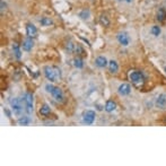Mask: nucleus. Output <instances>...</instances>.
Returning a JSON list of instances; mask_svg holds the SVG:
<instances>
[{
	"label": "nucleus",
	"mask_w": 166,
	"mask_h": 166,
	"mask_svg": "<svg viewBox=\"0 0 166 166\" xmlns=\"http://www.w3.org/2000/svg\"><path fill=\"white\" fill-rule=\"evenodd\" d=\"M44 75H45L46 79L50 82H59L62 77L61 75V70L58 67L53 66H46L44 68Z\"/></svg>",
	"instance_id": "1"
},
{
	"label": "nucleus",
	"mask_w": 166,
	"mask_h": 166,
	"mask_svg": "<svg viewBox=\"0 0 166 166\" xmlns=\"http://www.w3.org/2000/svg\"><path fill=\"white\" fill-rule=\"evenodd\" d=\"M128 76H129V79L131 80L135 87L140 88L145 84V76L139 70H130Z\"/></svg>",
	"instance_id": "2"
},
{
	"label": "nucleus",
	"mask_w": 166,
	"mask_h": 166,
	"mask_svg": "<svg viewBox=\"0 0 166 166\" xmlns=\"http://www.w3.org/2000/svg\"><path fill=\"white\" fill-rule=\"evenodd\" d=\"M45 91L48 93H50L52 95V97L55 98L57 102L59 103H62L64 100V92L61 91L59 87H55L53 85L51 84H46L45 85Z\"/></svg>",
	"instance_id": "3"
},
{
	"label": "nucleus",
	"mask_w": 166,
	"mask_h": 166,
	"mask_svg": "<svg viewBox=\"0 0 166 166\" xmlns=\"http://www.w3.org/2000/svg\"><path fill=\"white\" fill-rule=\"evenodd\" d=\"M95 118H96V113L95 111H92V110H87L83 113V122L85 124H93L94 121H95Z\"/></svg>",
	"instance_id": "4"
},
{
	"label": "nucleus",
	"mask_w": 166,
	"mask_h": 166,
	"mask_svg": "<svg viewBox=\"0 0 166 166\" xmlns=\"http://www.w3.org/2000/svg\"><path fill=\"white\" fill-rule=\"evenodd\" d=\"M24 103H25V109L27 114H32L33 113V95L31 93H26L24 95Z\"/></svg>",
	"instance_id": "5"
},
{
	"label": "nucleus",
	"mask_w": 166,
	"mask_h": 166,
	"mask_svg": "<svg viewBox=\"0 0 166 166\" xmlns=\"http://www.w3.org/2000/svg\"><path fill=\"white\" fill-rule=\"evenodd\" d=\"M10 105H12V109L15 114L17 115L21 114V110H23V105H21V100H18V98H12V102H10Z\"/></svg>",
	"instance_id": "6"
},
{
	"label": "nucleus",
	"mask_w": 166,
	"mask_h": 166,
	"mask_svg": "<svg viewBox=\"0 0 166 166\" xmlns=\"http://www.w3.org/2000/svg\"><path fill=\"white\" fill-rule=\"evenodd\" d=\"M116 39H118L119 43H120L121 45H123V46L129 45L130 37H129V35L126 33V32H121V33H119L118 36H116Z\"/></svg>",
	"instance_id": "7"
},
{
	"label": "nucleus",
	"mask_w": 166,
	"mask_h": 166,
	"mask_svg": "<svg viewBox=\"0 0 166 166\" xmlns=\"http://www.w3.org/2000/svg\"><path fill=\"white\" fill-rule=\"evenodd\" d=\"M118 93L120 94V95H122V96L129 95V94L131 93V87H130V85L126 84V83H124V84H121L118 88Z\"/></svg>",
	"instance_id": "8"
},
{
	"label": "nucleus",
	"mask_w": 166,
	"mask_h": 166,
	"mask_svg": "<svg viewBox=\"0 0 166 166\" xmlns=\"http://www.w3.org/2000/svg\"><path fill=\"white\" fill-rule=\"evenodd\" d=\"M156 106L158 109H166V94H160L156 98Z\"/></svg>",
	"instance_id": "9"
},
{
	"label": "nucleus",
	"mask_w": 166,
	"mask_h": 166,
	"mask_svg": "<svg viewBox=\"0 0 166 166\" xmlns=\"http://www.w3.org/2000/svg\"><path fill=\"white\" fill-rule=\"evenodd\" d=\"M26 34L28 37H36L37 36V28L33 24H27L26 26Z\"/></svg>",
	"instance_id": "10"
},
{
	"label": "nucleus",
	"mask_w": 166,
	"mask_h": 166,
	"mask_svg": "<svg viewBox=\"0 0 166 166\" xmlns=\"http://www.w3.org/2000/svg\"><path fill=\"white\" fill-rule=\"evenodd\" d=\"M34 46V42L32 37H27V39L25 40L24 42H23V50L26 52H30Z\"/></svg>",
	"instance_id": "11"
},
{
	"label": "nucleus",
	"mask_w": 166,
	"mask_h": 166,
	"mask_svg": "<svg viewBox=\"0 0 166 166\" xmlns=\"http://www.w3.org/2000/svg\"><path fill=\"white\" fill-rule=\"evenodd\" d=\"M95 64H96L98 68H105V67L107 66V60H106L105 57L100 55V57L96 58V60H95Z\"/></svg>",
	"instance_id": "12"
},
{
	"label": "nucleus",
	"mask_w": 166,
	"mask_h": 166,
	"mask_svg": "<svg viewBox=\"0 0 166 166\" xmlns=\"http://www.w3.org/2000/svg\"><path fill=\"white\" fill-rule=\"evenodd\" d=\"M157 21L159 23H164L166 21V9L165 8H159L157 12Z\"/></svg>",
	"instance_id": "13"
},
{
	"label": "nucleus",
	"mask_w": 166,
	"mask_h": 166,
	"mask_svg": "<svg viewBox=\"0 0 166 166\" xmlns=\"http://www.w3.org/2000/svg\"><path fill=\"white\" fill-rule=\"evenodd\" d=\"M116 109V104H115V102H113V101H107V102L105 103V106H104V110H105L106 112H109V113H111V112H113L114 110Z\"/></svg>",
	"instance_id": "14"
},
{
	"label": "nucleus",
	"mask_w": 166,
	"mask_h": 166,
	"mask_svg": "<svg viewBox=\"0 0 166 166\" xmlns=\"http://www.w3.org/2000/svg\"><path fill=\"white\" fill-rule=\"evenodd\" d=\"M109 69H110V71H111L112 74L118 73V70H119L118 62H116V61H114V60L109 61Z\"/></svg>",
	"instance_id": "15"
},
{
	"label": "nucleus",
	"mask_w": 166,
	"mask_h": 166,
	"mask_svg": "<svg viewBox=\"0 0 166 166\" xmlns=\"http://www.w3.org/2000/svg\"><path fill=\"white\" fill-rule=\"evenodd\" d=\"M50 113H51L50 106H49L48 104H43V105L41 106V109H40V114L43 115V116H46V115H49Z\"/></svg>",
	"instance_id": "16"
},
{
	"label": "nucleus",
	"mask_w": 166,
	"mask_h": 166,
	"mask_svg": "<svg viewBox=\"0 0 166 166\" xmlns=\"http://www.w3.org/2000/svg\"><path fill=\"white\" fill-rule=\"evenodd\" d=\"M12 50H14V53H15V57L17 59H21V46L17 44V43H14L12 44Z\"/></svg>",
	"instance_id": "17"
},
{
	"label": "nucleus",
	"mask_w": 166,
	"mask_h": 166,
	"mask_svg": "<svg viewBox=\"0 0 166 166\" xmlns=\"http://www.w3.org/2000/svg\"><path fill=\"white\" fill-rule=\"evenodd\" d=\"M40 23H41L42 26H50V25L53 24L52 19L49 18V17H42V18L40 19Z\"/></svg>",
	"instance_id": "18"
},
{
	"label": "nucleus",
	"mask_w": 166,
	"mask_h": 166,
	"mask_svg": "<svg viewBox=\"0 0 166 166\" xmlns=\"http://www.w3.org/2000/svg\"><path fill=\"white\" fill-rule=\"evenodd\" d=\"M30 123H31V119L28 116H21L18 119V124H21V126H27Z\"/></svg>",
	"instance_id": "19"
},
{
	"label": "nucleus",
	"mask_w": 166,
	"mask_h": 166,
	"mask_svg": "<svg viewBox=\"0 0 166 166\" xmlns=\"http://www.w3.org/2000/svg\"><path fill=\"white\" fill-rule=\"evenodd\" d=\"M100 23L103 26H109L110 25V19L106 15H101L100 17Z\"/></svg>",
	"instance_id": "20"
},
{
	"label": "nucleus",
	"mask_w": 166,
	"mask_h": 166,
	"mask_svg": "<svg viewBox=\"0 0 166 166\" xmlns=\"http://www.w3.org/2000/svg\"><path fill=\"white\" fill-rule=\"evenodd\" d=\"M74 66H75L76 68L80 69V68L84 67V62H83V60L80 59V58H76L75 60H74Z\"/></svg>",
	"instance_id": "21"
},
{
	"label": "nucleus",
	"mask_w": 166,
	"mask_h": 166,
	"mask_svg": "<svg viewBox=\"0 0 166 166\" xmlns=\"http://www.w3.org/2000/svg\"><path fill=\"white\" fill-rule=\"evenodd\" d=\"M89 16H91V12H89V10H83V12H80V14H79V17H82L83 19H88L89 18Z\"/></svg>",
	"instance_id": "22"
},
{
	"label": "nucleus",
	"mask_w": 166,
	"mask_h": 166,
	"mask_svg": "<svg viewBox=\"0 0 166 166\" xmlns=\"http://www.w3.org/2000/svg\"><path fill=\"white\" fill-rule=\"evenodd\" d=\"M151 34H153L154 36H158V35L160 34V27L159 26H157V25L153 26V27H151Z\"/></svg>",
	"instance_id": "23"
},
{
	"label": "nucleus",
	"mask_w": 166,
	"mask_h": 166,
	"mask_svg": "<svg viewBox=\"0 0 166 166\" xmlns=\"http://www.w3.org/2000/svg\"><path fill=\"white\" fill-rule=\"evenodd\" d=\"M67 50L69 52H75L76 50V44H74V42L69 41V42L67 43Z\"/></svg>",
	"instance_id": "24"
},
{
	"label": "nucleus",
	"mask_w": 166,
	"mask_h": 166,
	"mask_svg": "<svg viewBox=\"0 0 166 166\" xmlns=\"http://www.w3.org/2000/svg\"><path fill=\"white\" fill-rule=\"evenodd\" d=\"M5 7H6V5L3 3V0H1V12H3V9H6Z\"/></svg>",
	"instance_id": "25"
},
{
	"label": "nucleus",
	"mask_w": 166,
	"mask_h": 166,
	"mask_svg": "<svg viewBox=\"0 0 166 166\" xmlns=\"http://www.w3.org/2000/svg\"><path fill=\"white\" fill-rule=\"evenodd\" d=\"M126 1H127V2H131V0H126Z\"/></svg>",
	"instance_id": "26"
},
{
	"label": "nucleus",
	"mask_w": 166,
	"mask_h": 166,
	"mask_svg": "<svg viewBox=\"0 0 166 166\" xmlns=\"http://www.w3.org/2000/svg\"><path fill=\"white\" fill-rule=\"evenodd\" d=\"M119 1H123V0H119Z\"/></svg>",
	"instance_id": "27"
},
{
	"label": "nucleus",
	"mask_w": 166,
	"mask_h": 166,
	"mask_svg": "<svg viewBox=\"0 0 166 166\" xmlns=\"http://www.w3.org/2000/svg\"><path fill=\"white\" fill-rule=\"evenodd\" d=\"M165 73H166V67H165Z\"/></svg>",
	"instance_id": "28"
}]
</instances>
